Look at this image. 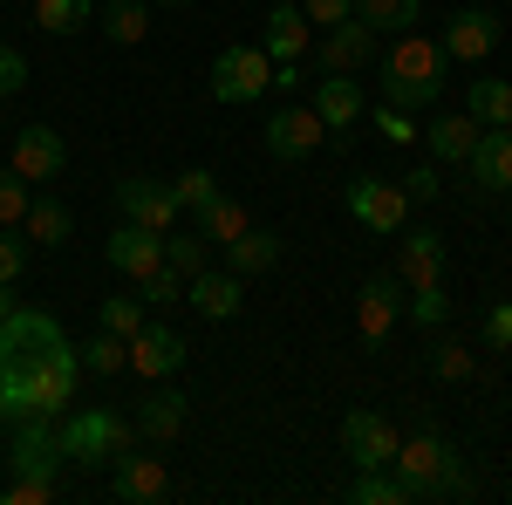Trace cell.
Returning a JSON list of instances; mask_svg holds the SVG:
<instances>
[{
	"mask_svg": "<svg viewBox=\"0 0 512 505\" xmlns=\"http://www.w3.org/2000/svg\"><path fill=\"white\" fill-rule=\"evenodd\" d=\"M62 164H69V144H62L55 123H28V130H14V171H21L28 185H55Z\"/></svg>",
	"mask_w": 512,
	"mask_h": 505,
	"instance_id": "11",
	"label": "cell"
},
{
	"mask_svg": "<svg viewBox=\"0 0 512 505\" xmlns=\"http://www.w3.org/2000/svg\"><path fill=\"white\" fill-rule=\"evenodd\" d=\"M21 89H28V62H21V48L0 41V96H21Z\"/></svg>",
	"mask_w": 512,
	"mask_h": 505,
	"instance_id": "44",
	"label": "cell"
},
{
	"mask_svg": "<svg viewBox=\"0 0 512 505\" xmlns=\"http://www.w3.org/2000/svg\"><path fill=\"white\" fill-rule=\"evenodd\" d=\"M376 130H383L390 144H417V137H424V130L410 123V110H396V103H383V110H376Z\"/></svg>",
	"mask_w": 512,
	"mask_h": 505,
	"instance_id": "42",
	"label": "cell"
},
{
	"mask_svg": "<svg viewBox=\"0 0 512 505\" xmlns=\"http://www.w3.org/2000/svg\"><path fill=\"white\" fill-rule=\"evenodd\" d=\"M89 14H96V0H35L41 35H76V28H89Z\"/></svg>",
	"mask_w": 512,
	"mask_h": 505,
	"instance_id": "32",
	"label": "cell"
},
{
	"mask_svg": "<svg viewBox=\"0 0 512 505\" xmlns=\"http://www.w3.org/2000/svg\"><path fill=\"white\" fill-rule=\"evenodd\" d=\"M164 267L178 273V280L205 273V267H212V239H205V233H178V226H171V233H164Z\"/></svg>",
	"mask_w": 512,
	"mask_h": 505,
	"instance_id": "27",
	"label": "cell"
},
{
	"mask_svg": "<svg viewBox=\"0 0 512 505\" xmlns=\"http://www.w3.org/2000/svg\"><path fill=\"white\" fill-rule=\"evenodd\" d=\"M376 62V28L369 21H335V28H321V48H315V76H355V69H369Z\"/></svg>",
	"mask_w": 512,
	"mask_h": 505,
	"instance_id": "6",
	"label": "cell"
},
{
	"mask_svg": "<svg viewBox=\"0 0 512 505\" xmlns=\"http://www.w3.org/2000/svg\"><path fill=\"white\" fill-rule=\"evenodd\" d=\"M110 267H117L123 280H151V273L164 267V233H144V226L123 219L117 233H110Z\"/></svg>",
	"mask_w": 512,
	"mask_h": 505,
	"instance_id": "16",
	"label": "cell"
},
{
	"mask_svg": "<svg viewBox=\"0 0 512 505\" xmlns=\"http://www.w3.org/2000/svg\"><path fill=\"white\" fill-rule=\"evenodd\" d=\"M396 185H403L410 205H437V192H444V185H437V164H417V171H410V178H396Z\"/></svg>",
	"mask_w": 512,
	"mask_h": 505,
	"instance_id": "43",
	"label": "cell"
},
{
	"mask_svg": "<svg viewBox=\"0 0 512 505\" xmlns=\"http://www.w3.org/2000/svg\"><path fill=\"white\" fill-rule=\"evenodd\" d=\"M76 355H82V376H117V369H130V342L110 335V328H103L96 342H82Z\"/></svg>",
	"mask_w": 512,
	"mask_h": 505,
	"instance_id": "34",
	"label": "cell"
},
{
	"mask_svg": "<svg viewBox=\"0 0 512 505\" xmlns=\"http://www.w3.org/2000/svg\"><path fill=\"white\" fill-rule=\"evenodd\" d=\"M192 417V396L185 389H158V396H144V410H137V430L151 437V444H171L178 430Z\"/></svg>",
	"mask_w": 512,
	"mask_h": 505,
	"instance_id": "23",
	"label": "cell"
},
{
	"mask_svg": "<svg viewBox=\"0 0 512 505\" xmlns=\"http://www.w3.org/2000/svg\"><path fill=\"white\" fill-rule=\"evenodd\" d=\"M103 35L117 41V48H137V41L151 35V0H110V21H103Z\"/></svg>",
	"mask_w": 512,
	"mask_h": 505,
	"instance_id": "31",
	"label": "cell"
},
{
	"mask_svg": "<svg viewBox=\"0 0 512 505\" xmlns=\"http://www.w3.org/2000/svg\"><path fill=\"white\" fill-rule=\"evenodd\" d=\"M151 7H185V0H151Z\"/></svg>",
	"mask_w": 512,
	"mask_h": 505,
	"instance_id": "49",
	"label": "cell"
},
{
	"mask_svg": "<svg viewBox=\"0 0 512 505\" xmlns=\"http://www.w3.org/2000/svg\"><path fill=\"white\" fill-rule=\"evenodd\" d=\"M465 171H472V185H485V192H512V123H499V130H478L472 157H465Z\"/></svg>",
	"mask_w": 512,
	"mask_h": 505,
	"instance_id": "17",
	"label": "cell"
},
{
	"mask_svg": "<svg viewBox=\"0 0 512 505\" xmlns=\"http://www.w3.org/2000/svg\"><path fill=\"white\" fill-rule=\"evenodd\" d=\"M28 205H35V185L7 164V171H0V226H21V219H28Z\"/></svg>",
	"mask_w": 512,
	"mask_h": 505,
	"instance_id": "35",
	"label": "cell"
},
{
	"mask_svg": "<svg viewBox=\"0 0 512 505\" xmlns=\"http://www.w3.org/2000/svg\"><path fill=\"white\" fill-rule=\"evenodd\" d=\"M349 219L390 239V233H403V219H410V198H403V185H390V178H355L349 185Z\"/></svg>",
	"mask_w": 512,
	"mask_h": 505,
	"instance_id": "9",
	"label": "cell"
},
{
	"mask_svg": "<svg viewBox=\"0 0 512 505\" xmlns=\"http://www.w3.org/2000/svg\"><path fill=\"white\" fill-rule=\"evenodd\" d=\"M171 192H178V205H185V212H198L205 198H219V178H212L205 164H192V171H185V178H178Z\"/></svg>",
	"mask_w": 512,
	"mask_h": 505,
	"instance_id": "38",
	"label": "cell"
},
{
	"mask_svg": "<svg viewBox=\"0 0 512 505\" xmlns=\"http://www.w3.org/2000/svg\"><path fill=\"white\" fill-rule=\"evenodd\" d=\"M390 471L410 485V499H437V492H444V478L458 471V451H451L444 437H410V444H396Z\"/></svg>",
	"mask_w": 512,
	"mask_h": 505,
	"instance_id": "4",
	"label": "cell"
},
{
	"mask_svg": "<svg viewBox=\"0 0 512 505\" xmlns=\"http://www.w3.org/2000/svg\"><path fill=\"white\" fill-rule=\"evenodd\" d=\"M424 137H431V157L437 164H465L478 144V123L465 110H437V123H424Z\"/></svg>",
	"mask_w": 512,
	"mask_h": 505,
	"instance_id": "24",
	"label": "cell"
},
{
	"mask_svg": "<svg viewBox=\"0 0 512 505\" xmlns=\"http://www.w3.org/2000/svg\"><path fill=\"white\" fill-rule=\"evenodd\" d=\"M171 492V471H164L158 451H123L117 465H110V499L123 505H158Z\"/></svg>",
	"mask_w": 512,
	"mask_h": 505,
	"instance_id": "12",
	"label": "cell"
},
{
	"mask_svg": "<svg viewBox=\"0 0 512 505\" xmlns=\"http://www.w3.org/2000/svg\"><path fill=\"white\" fill-rule=\"evenodd\" d=\"M137 294H144V308H171V301H185V280L171 267H158L151 280H137Z\"/></svg>",
	"mask_w": 512,
	"mask_h": 505,
	"instance_id": "39",
	"label": "cell"
},
{
	"mask_svg": "<svg viewBox=\"0 0 512 505\" xmlns=\"http://www.w3.org/2000/svg\"><path fill=\"white\" fill-rule=\"evenodd\" d=\"M260 48H267V62H308V48H315V21H308L301 7H274Z\"/></svg>",
	"mask_w": 512,
	"mask_h": 505,
	"instance_id": "19",
	"label": "cell"
},
{
	"mask_svg": "<svg viewBox=\"0 0 512 505\" xmlns=\"http://www.w3.org/2000/svg\"><path fill=\"white\" fill-rule=\"evenodd\" d=\"M396 444H403V437H396V424L383 410H349V417H342V451H349L355 471H383L396 458Z\"/></svg>",
	"mask_w": 512,
	"mask_h": 505,
	"instance_id": "7",
	"label": "cell"
},
{
	"mask_svg": "<svg viewBox=\"0 0 512 505\" xmlns=\"http://www.w3.org/2000/svg\"><path fill=\"white\" fill-rule=\"evenodd\" d=\"M28 273V239H14V226H0V280L14 287Z\"/></svg>",
	"mask_w": 512,
	"mask_h": 505,
	"instance_id": "41",
	"label": "cell"
},
{
	"mask_svg": "<svg viewBox=\"0 0 512 505\" xmlns=\"http://www.w3.org/2000/svg\"><path fill=\"white\" fill-rule=\"evenodd\" d=\"M21 233L35 239V246H62V239L76 233V219H69V205H55V198H35V205H28V219H21Z\"/></svg>",
	"mask_w": 512,
	"mask_h": 505,
	"instance_id": "30",
	"label": "cell"
},
{
	"mask_svg": "<svg viewBox=\"0 0 512 505\" xmlns=\"http://www.w3.org/2000/svg\"><path fill=\"white\" fill-rule=\"evenodd\" d=\"M369 103H362V82L355 76H321V89H315V117L328 123V137H342L355 117H362Z\"/></svg>",
	"mask_w": 512,
	"mask_h": 505,
	"instance_id": "21",
	"label": "cell"
},
{
	"mask_svg": "<svg viewBox=\"0 0 512 505\" xmlns=\"http://www.w3.org/2000/svg\"><path fill=\"white\" fill-rule=\"evenodd\" d=\"M185 335H171L164 321H144L137 335H130V369L144 376V383H164V376H178L185 369Z\"/></svg>",
	"mask_w": 512,
	"mask_h": 505,
	"instance_id": "14",
	"label": "cell"
},
{
	"mask_svg": "<svg viewBox=\"0 0 512 505\" xmlns=\"http://www.w3.org/2000/svg\"><path fill=\"white\" fill-rule=\"evenodd\" d=\"M499 35H506V21H499L492 7H458V14L444 21V55H451V62H485V55L499 48Z\"/></svg>",
	"mask_w": 512,
	"mask_h": 505,
	"instance_id": "13",
	"label": "cell"
},
{
	"mask_svg": "<svg viewBox=\"0 0 512 505\" xmlns=\"http://www.w3.org/2000/svg\"><path fill=\"white\" fill-rule=\"evenodd\" d=\"M226 260H233L239 280H253V273H274V267H280V239H274V233H260V226H246V233L226 246Z\"/></svg>",
	"mask_w": 512,
	"mask_h": 505,
	"instance_id": "26",
	"label": "cell"
},
{
	"mask_svg": "<svg viewBox=\"0 0 512 505\" xmlns=\"http://www.w3.org/2000/svg\"><path fill=\"white\" fill-rule=\"evenodd\" d=\"M246 226H253V219H246V205H233V198H205V205H198V233L212 239V246H233Z\"/></svg>",
	"mask_w": 512,
	"mask_h": 505,
	"instance_id": "28",
	"label": "cell"
},
{
	"mask_svg": "<svg viewBox=\"0 0 512 505\" xmlns=\"http://www.w3.org/2000/svg\"><path fill=\"white\" fill-rule=\"evenodd\" d=\"M417 14H424V0H355V21H369L376 35H403V28H417Z\"/></svg>",
	"mask_w": 512,
	"mask_h": 505,
	"instance_id": "29",
	"label": "cell"
},
{
	"mask_svg": "<svg viewBox=\"0 0 512 505\" xmlns=\"http://www.w3.org/2000/svg\"><path fill=\"white\" fill-rule=\"evenodd\" d=\"M410 321H417V328H444V321H451V294H444V280L410 287Z\"/></svg>",
	"mask_w": 512,
	"mask_h": 505,
	"instance_id": "36",
	"label": "cell"
},
{
	"mask_svg": "<svg viewBox=\"0 0 512 505\" xmlns=\"http://www.w3.org/2000/svg\"><path fill=\"white\" fill-rule=\"evenodd\" d=\"M349 499L355 505H417V499H410V485H403L390 465H383V471H362V478L349 485Z\"/></svg>",
	"mask_w": 512,
	"mask_h": 505,
	"instance_id": "33",
	"label": "cell"
},
{
	"mask_svg": "<svg viewBox=\"0 0 512 505\" xmlns=\"http://www.w3.org/2000/svg\"><path fill=\"white\" fill-rule=\"evenodd\" d=\"M14 478H35V485H55V465H62V444H55V417H28L14 424V451H7Z\"/></svg>",
	"mask_w": 512,
	"mask_h": 505,
	"instance_id": "10",
	"label": "cell"
},
{
	"mask_svg": "<svg viewBox=\"0 0 512 505\" xmlns=\"http://www.w3.org/2000/svg\"><path fill=\"white\" fill-rule=\"evenodd\" d=\"M117 212L130 219V226H144V233H171V226L185 219L178 192L158 185V178H123V185H117Z\"/></svg>",
	"mask_w": 512,
	"mask_h": 505,
	"instance_id": "8",
	"label": "cell"
},
{
	"mask_svg": "<svg viewBox=\"0 0 512 505\" xmlns=\"http://www.w3.org/2000/svg\"><path fill=\"white\" fill-rule=\"evenodd\" d=\"M485 342L512 349V301H506V308H492V314H485Z\"/></svg>",
	"mask_w": 512,
	"mask_h": 505,
	"instance_id": "47",
	"label": "cell"
},
{
	"mask_svg": "<svg viewBox=\"0 0 512 505\" xmlns=\"http://www.w3.org/2000/svg\"><path fill=\"white\" fill-rule=\"evenodd\" d=\"M103 328L130 342V335L144 328V294H110V301H103Z\"/></svg>",
	"mask_w": 512,
	"mask_h": 505,
	"instance_id": "37",
	"label": "cell"
},
{
	"mask_svg": "<svg viewBox=\"0 0 512 505\" xmlns=\"http://www.w3.org/2000/svg\"><path fill=\"white\" fill-rule=\"evenodd\" d=\"M7 314H14V294H7V280H0V321H7Z\"/></svg>",
	"mask_w": 512,
	"mask_h": 505,
	"instance_id": "48",
	"label": "cell"
},
{
	"mask_svg": "<svg viewBox=\"0 0 512 505\" xmlns=\"http://www.w3.org/2000/svg\"><path fill=\"white\" fill-rule=\"evenodd\" d=\"M130 437H137V430L123 424L117 410H62V424H55L62 458H69V465H89V471L117 465L123 451H130Z\"/></svg>",
	"mask_w": 512,
	"mask_h": 505,
	"instance_id": "3",
	"label": "cell"
},
{
	"mask_svg": "<svg viewBox=\"0 0 512 505\" xmlns=\"http://www.w3.org/2000/svg\"><path fill=\"white\" fill-rule=\"evenodd\" d=\"M76 383H82V355L55 314L14 308L0 321V417L7 424L62 417L76 403Z\"/></svg>",
	"mask_w": 512,
	"mask_h": 505,
	"instance_id": "1",
	"label": "cell"
},
{
	"mask_svg": "<svg viewBox=\"0 0 512 505\" xmlns=\"http://www.w3.org/2000/svg\"><path fill=\"white\" fill-rule=\"evenodd\" d=\"M444 69H451V55H444V41H424V35H396V48L383 55V103L396 110H431L437 89H444Z\"/></svg>",
	"mask_w": 512,
	"mask_h": 505,
	"instance_id": "2",
	"label": "cell"
},
{
	"mask_svg": "<svg viewBox=\"0 0 512 505\" xmlns=\"http://www.w3.org/2000/svg\"><path fill=\"white\" fill-rule=\"evenodd\" d=\"M185 301H192L198 314H205V321H233L239 308H246V280H239V273H192V280H185Z\"/></svg>",
	"mask_w": 512,
	"mask_h": 505,
	"instance_id": "18",
	"label": "cell"
},
{
	"mask_svg": "<svg viewBox=\"0 0 512 505\" xmlns=\"http://www.w3.org/2000/svg\"><path fill=\"white\" fill-rule=\"evenodd\" d=\"M431 280H444V239L403 233V246H396V287H431Z\"/></svg>",
	"mask_w": 512,
	"mask_h": 505,
	"instance_id": "20",
	"label": "cell"
},
{
	"mask_svg": "<svg viewBox=\"0 0 512 505\" xmlns=\"http://www.w3.org/2000/svg\"><path fill=\"white\" fill-rule=\"evenodd\" d=\"M431 369L444 376V383H465V376H472V349H465V342H437Z\"/></svg>",
	"mask_w": 512,
	"mask_h": 505,
	"instance_id": "40",
	"label": "cell"
},
{
	"mask_svg": "<svg viewBox=\"0 0 512 505\" xmlns=\"http://www.w3.org/2000/svg\"><path fill=\"white\" fill-rule=\"evenodd\" d=\"M465 117H472L478 130H499V123H512V82H506V76H472Z\"/></svg>",
	"mask_w": 512,
	"mask_h": 505,
	"instance_id": "25",
	"label": "cell"
},
{
	"mask_svg": "<svg viewBox=\"0 0 512 505\" xmlns=\"http://www.w3.org/2000/svg\"><path fill=\"white\" fill-rule=\"evenodd\" d=\"M396 321H403L396 280H369V287H362V301H355V328H362V342H383Z\"/></svg>",
	"mask_w": 512,
	"mask_h": 505,
	"instance_id": "22",
	"label": "cell"
},
{
	"mask_svg": "<svg viewBox=\"0 0 512 505\" xmlns=\"http://www.w3.org/2000/svg\"><path fill=\"white\" fill-rule=\"evenodd\" d=\"M294 7H301L315 28H335V21H349V14H355V0H294Z\"/></svg>",
	"mask_w": 512,
	"mask_h": 505,
	"instance_id": "45",
	"label": "cell"
},
{
	"mask_svg": "<svg viewBox=\"0 0 512 505\" xmlns=\"http://www.w3.org/2000/svg\"><path fill=\"white\" fill-rule=\"evenodd\" d=\"M267 89H274L267 48H219V62H212V96L219 103H260Z\"/></svg>",
	"mask_w": 512,
	"mask_h": 505,
	"instance_id": "5",
	"label": "cell"
},
{
	"mask_svg": "<svg viewBox=\"0 0 512 505\" xmlns=\"http://www.w3.org/2000/svg\"><path fill=\"white\" fill-rule=\"evenodd\" d=\"M321 144H328V123L315 117V103H308V110H274V117H267V151H274L280 164H301V157H315Z\"/></svg>",
	"mask_w": 512,
	"mask_h": 505,
	"instance_id": "15",
	"label": "cell"
},
{
	"mask_svg": "<svg viewBox=\"0 0 512 505\" xmlns=\"http://www.w3.org/2000/svg\"><path fill=\"white\" fill-rule=\"evenodd\" d=\"M48 499H55V485H35V478H14L0 492V505H48Z\"/></svg>",
	"mask_w": 512,
	"mask_h": 505,
	"instance_id": "46",
	"label": "cell"
}]
</instances>
